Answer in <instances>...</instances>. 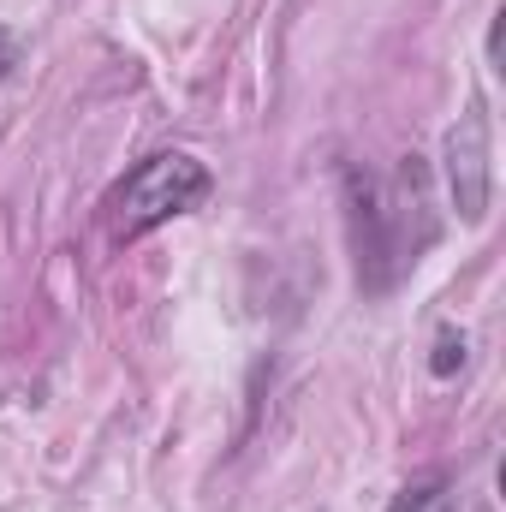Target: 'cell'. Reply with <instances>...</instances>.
I'll return each mask as SVG.
<instances>
[{"mask_svg":"<svg viewBox=\"0 0 506 512\" xmlns=\"http://www.w3.org/2000/svg\"><path fill=\"white\" fill-rule=\"evenodd\" d=\"M346 233H352L364 292H393L417 268V251H429V239H435L417 155L399 173L346 167Z\"/></svg>","mask_w":506,"mask_h":512,"instance_id":"1","label":"cell"},{"mask_svg":"<svg viewBox=\"0 0 506 512\" xmlns=\"http://www.w3.org/2000/svg\"><path fill=\"white\" fill-rule=\"evenodd\" d=\"M209 191H215L209 167L197 155H185V149H161V155L137 161L126 179H120L114 203H108L114 209V239H143V233L191 215Z\"/></svg>","mask_w":506,"mask_h":512,"instance_id":"2","label":"cell"},{"mask_svg":"<svg viewBox=\"0 0 506 512\" xmlns=\"http://www.w3.org/2000/svg\"><path fill=\"white\" fill-rule=\"evenodd\" d=\"M441 173H447V197L459 209V221H483L489 215V197H495V143H489V114L483 102L465 108L447 137H441Z\"/></svg>","mask_w":506,"mask_h":512,"instance_id":"3","label":"cell"},{"mask_svg":"<svg viewBox=\"0 0 506 512\" xmlns=\"http://www.w3.org/2000/svg\"><path fill=\"white\" fill-rule=\"evenodd\" d=\"M465 352H471V340H465L459 328H441V334H435V352H429V376L453 382V376L465 370Z\"/></svg>","mask_w":506,"mask_h":512,"instance_id":"4","label":"cell"},{"mask_svg":"<svg viewBox=\"0 0 506 512\" xmlns=\"http://www.w3.org/2000/svg\"><path fill=\"white\" fill-rule=\"evenodd\" d=\"M441 489H447L441 477H423V483L399 489V495H393V507H387V512H435V507H441Z\"/></svg>","mask_w":506,"mask_h":512,"instance_id":"5","label":"cell"},{"mask_svg":"<svg viewBox=\"0 0 506 512\" xmlns=\"http://www.w3.org/2000/svg\"><path fill=\"white\" fill-rule=\"evenodd\" d=\"M12 66H18V36H12V30L0 24V84L12 78Z\"/></svg>","mask_w":506,"mask_h":512,"instance_id":"6","label":"cell"},{"mask_svg":"<svg viewBox=\"0 0 506 512\" xmlns=\"http://www.w3.org/2000/svg\"><path fill=\"white\" fill-rule=\"evenodd\" d=\"M501 30H506V12H495V18H489V66H495V72H501Z\"/></svg>","mask_w":506,"mask_h":512,"instance_id":"7","label":"cell"}]
</instances>
